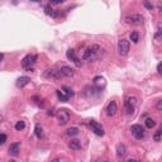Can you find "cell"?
Masks as SVG:
<instances>
[{"instance_id":"cell-1","label":"cell","mask_w":162,"mask_h":162,"mask_svg":"<svg viewBox=\"0 0 162 162\" xmlns=\"http://www.w3.org/2000/svg\"><path fill=\"white\" fill-rule=\"evenodd\" d=\"M103 49L99 47V46H92L90 48H86L82 53V60L85 61H94L96 57H99L100 52H101Z\"/></svg>"},{"instance_id":"cell-2","label":"cell","mask_w":162,"mask_h":162,"mask_svg":"<svg viewBox=\"0 0 162 162\" xmlns=\"http://www.w3.org/2000/svg\"><path fill=\"white\" fill-rule=\"evenodd\" d=\"M137 104V98L136 96H128V98L125 99V103H124V108H125V111L127 114H133L134 111V106H136Z\"/></svg>"},{"instance_id":"cell-3","label":"cell","mask_w":162,"mask_h":162,"mask_svg":"<svg viewBox=\"0 0 162 162\" xmlns=\"http://www.w3.org/2000/svg\"><path fill=\"white\" fill-rule=\"evenodd\" d=\"M36 61H37V56H34V55H27L22 60V66L24 67L25 70H30L33 65L36 63Z\"/></svg>"},{"instance_id":"cell-4","label":"cell","mask_w":162,"mask_h":162,"mask_svg":"<svg viewBox=\"0 0 162 162\" xmlns=\"http://www.w3.org/2000/svg\"><path fill=\"white\" fill-rule=\"evenodd\" d=\"M56 117H57V119H58V123L61 125H65L68 120H70V113H68V110H66V109L58 110L57 114H56Z\"/></svg>"},{"instance_id":"cell-5","label":"cell","mask_w":162,"mask_h":162,"mask_svg":"<svg viewBox=\"0 0 162 162\" xmlns=\"http://www.w3.org/2000/svg\"><path fill=\"white\" fill-rule=\"evenodd\" d=\"M125 22L128 24H142L144 22V17L141 14H132V15H127Z\"/></svg>"},{"instance_id":"cell-6","label":"cell","mask_w":162,"mask_h":162,"mask_svg":"<svg viewBox=\"0 0 162 162\" xmlns=\"http://www.w3.org/2000/svg\"><path fill=\"white\" fill-rule=\"evenodd\" d=\"M129 47H130L129 41L120 39L118 42V52H119V55L127 56V55H128V52H129Z\"/></svg>"},{"instance_id":"cell-7","label":"cell","mask_w":162,"mask_h":162,"mask_svg":"<svg viewBox=\"0 0 162 162\" xmlns=\"http://www.w3.org/2000/svg\"><path fill=\"white\" fill-rule=\"evenodd\" d=\"M130 132H132V134L137 138V139L144 138V129L142 128L139 124H134V125L130 127Z\"/></svg>"},{"instance_id":"cell-8","label":"cell","mask_w":162,"mask_h":162,"mask_svg":"<svg viewBox=\"0 0 162 162\" xmlns=\"http://www.w3.org/2000/svg\"><path fill=\"white\" fill-rule=\"evenodd\" d=\"M43 77L46 79H49V80H58L62 77V74L60 71H56V70H46L43 72Z\"/></svg>"},{"instance_id":"cell-9","label":"cell","mask_w":162,"mask_h":162,"mask_svg":"<svg viewBox=\"0 0 162 162\" xmlns=\"http://www.w3.org/2000/svg\"><path fill=\"white\" fill-rule=\"evenodd\" d=\"M90 127H91V129H92V132H94L96 136H104V128L101 127V124H99L98 122H95V120H91L90 122Z\"/></svg>"},{"instance_id":"cell-10","label":"cell","mask_w":162,"mask_h":162,"mask_svg":"<svg viewBox=\"0 0 162 162\" xmlns=\"http://www.w3.org/2000/svg\"><path fill=\"white\" fill-rule=\"evenodd\" d=\"M66 56H67V58L70 60V61H72V62H74L77 67L81 66V62H80V60L77 58V57H76V53H75L74 49H68L67 53H66Z\"/></svg>"},{"instance_id":"cell-11","label":"cell","mask_w":162,"mask_h":162,"mask_svg":"<svg viewBox=\"0 0 162 162\" xmlns=\"http://www.w3.org/2000/svg\"><path fill=\"white\" fill-rule=\"evenodd\" d=\"M117 110H118V106H117V103L115 101H110L106 106V115L109 117H113V115L117 114Z\"/></svg>"},{"instance_id":"cell-12","label":"cell","mask_w":162,"mask_h":162,"mask_svg":"<svg viewBox=\"0 0 162 162\" xmlns=\"http://www.w3.org/2000/svg\"><path fill=\"white\" fill-rule=\"evenodd\" d=\"M60 72L62 74V76H66V77H71V76L75 75V70L71 67H68V66H62Z\"/></svg>"},{"instance_id":"cell-13","label":"cell","mask_w":162,"mask_h":162,"mask_svg":"<svg viewBox=\"0 0 162 162\" xmlns=\"http://www.w3.org/2000/svg\"><path fill=\"white\" fill-rule=\"evenodd\" d=\"M19 149H20V143H19V142H17V143L10 144V147H9V149H8V152H9V155H11V156H17L18 152H19Z\"/></svg>"},{"instance_id":"cell-14","label":"cell","mask_w":162,"mask_h":162,"mask_svg":"<svg viewBox=\"0 0 162 162\" xmlns=\"http://www.w3.org/2000/svg\"><path fill=\"white\" fill-rule=\"evenodd\" d=\"M29 81H30V79L28 77V76H20V77L17 80V86L18 87H24L25 85L29 84Z\"/></svg>"},{"instance_id":"cell-15","label":"cell","mask_w":162,"mask_h":162,"mask_svg":"<svg viewBox=\"0 0 162 162\" xmlns=\"http://www.w3.org/2000/svg\"><path fill=\"white\" fill-rule=\"evenodd\" d=\"M94 85L96 86L98 90H100L103 86H105V79L101 77V76H96V77L94 79Z\"/></svg>"},{"instance_id":"cell-16","label":"cell","mask_w":162,"mask_h":162,"mask_svg":"<svg viewBox=\"0 0 162 162\" xmlns=\"http://www.w3.org/2000/svg\"><path fill=\"white\" fill-rule=\"evenodd\" d=\"M68 147L71 149H75V151H77V149H81V141L79 139H71L68 142Z\"/></svg>"},{"instance_id":"cell-17","label":"cell","mask_w":162,"mask_h":162,"mask_svg":"<svg viewBox=\"0 0 162 162\" xmlns=\"http://www.w3.org/2000/svg\"><path fill=\"white\" fill-rule=\"evenodd\" d=\"M44 11H46V14L49 15V17H52V18H57V17H58V13H57L56 10H53L49 5L44 8Z\"/></svg>"},{"instance_id":"cell-18","label":"cell","mask_w":162,"mask_h":162,"mask_svg":"<svg viewBox=\"0 0 162 162\" xmlns=\"http://www.w3.org/2000/svg\"><path fill=\"white\" fill-rule=\"evenodd\" d=\"M56 92H57V98H58V99L61 100V101H67V100L70 99V98H68V96H67L66 94H65V92H63L62 90H57Z\"/></svg>"},{"instance_id":"cell-19","label":"cell","mask_w":162,"mask_h":162,"mask_svg":"<svg viewBox=\"0 0 162 162\" xmlns=\"http://www.w3.org/2000/svg\"><path fill=\"white\" fill-rule=\"evenodd\" d=\"M79 134V129L75 128V127H72V128H68L67 129V136L68 137H76Z\"/></svg>"},{"instance_id":"cell-20","label":"cell","mask_w":162,"mask_h":162,"mask_svg":"<svg viewBox=\"0 0 162 162\" xmlns=\"http://www.w3.org/2000/svg\"><path fill=\"white\" fill-rule=\"evenodd\" d=\"M62 91L65 92V94H66L68 98H72V96L75 95V92H74V90H72L71 87H68V86H63L62 87Z\"/></svg>"},{"instance_id":"cell-21","label":"cell","mask_w":162,"mask_h":162,"mask_svg":"<svg viewBox=\"0 0 162 162\" xmlns=\"http://www.w3.org/2000/svg\"><path fill=\"white\" fill-rule=\"evenodd\" d=\"M117 152H118V156H124L127 149H125V146L124 144H119L117 147Z\"/></svg>"},{"instance_id":"cell-22","label":"cell","mask_w":162,"mask_h":162,"mask_svg":"<svg viewBox=\"0 0 162 162\" xmlns=\"http://www.w3.org/2000/svg\"><path fill=\"white\" fill-rule=\"evenodd\" d=\"M144 123H146V127H147V128H149V129L153 128V127L156 125V122L153 120V119H151V118L146 119V122H144Z\"/></svg>"},{"instance_id":"cell-23","label":"cell","mask_w":162,"mask_h":162,"mask_svg":"<svg viewBox=\"0 0 162 162\" xmlns=\"http://www.w3.org/2000/svg\"><path fill=\"white\" fill-rule=\"evenodd\" d=\"M130 41H132L133 43H137V42L139 41V34L137 32H132L130 33Z\"/></svg>"},{"instance_id":"cell-24","label":"cell","mask_w":162,"mask_h":162,"mask_svg":"<svg viewBox=\"0 0 162 162\" xmlns=\"http://www.w3.org/2000/svg\"><path fill=\"white\" fill-rule=\"evenodd\" d=\"M25 128V123L23 122V120H19V122H17V124H15V129L17 130H23Z\"/></svg>"},{"instance_id":"cell-25","label":"cell","mask_w":162,"mask_h":162,"mask_svg":"<svg viewBox=\"0 0 162 162\" xmlns=\"http://www.w3.org/2000/svg\"><path fill=\"white\" fill-rule=\"evenodd\" d=\"M155 39L156 41H162V29H158L155 33Z\"/></svg>"},{"instance_id":"cell-26","label":"cell","mask_w":162,"mask_h":162,"mask_svg":"<svg viewBox=\"0 0 162 162\" xmlns=\"http://www.w3.org/2000/svg\"><path fill=\"white\" fill-rule=\"evenodd\" d=\"M34 132H36V136L38 137V138H41L42 137V128H41V127L39 125H36V129H34Z\"/></svg>"},{"instance_id":"cell-27","label":"cell","mask_w":162,"mask_h":162,"mask_svg":"<svg viewBox=\"0 0 162 162\" xmlns=\"http://www.w3.org/2000/svg\"><path fill=\"white\" fill-rule=\"evenodd\" d=\"M161 136H162V127L156 132V134H155V137H153V138H155V141H160L161 139Z\"/></svg>"},{"instance_id":"cell-28","label":"cell","mask_w":162,"mask_h":162,"mask_svg":"<svg viewBox=\"0 0 162 162\" xmlns=\"http://www.w3.org/2000/svg\"><path fill=\"white\" fill-rule=\"evenodd\" d=\"M156 108H157V109H158L160 111H162V100H160V101H157Z\"/></svg>"},{"instance_id":"cell-29","label":"cell","mask_w":162,"mask_h":162,"mask_svg":"<svg viewBox=\"0 0 162 162\" xmlns=\"http://www.w3.org/2000/svg\"><path fill=\"white\" fill-rule=\"evenodd\" d=\"M6 142V136L4 133H1V142H0V144H4Z\"/></svg>"},{"instance_id":"cell-30","label":"cell","mask_w":162,"mask_h":162,"mask_svg":"<svg viewBox=\"0 0 162 162\" xmlns=\"http://www.w3.org/2000/svg\"><path fill=\"white\" fill-rule=\"evenodd\" d=\"M157 71H158L160 75H162V62L158 65V67H157Z\"/></svg>"},{"instance_id":"cell-31","label":"cell","mask_w":162,"mask_h":162,"mask_svg":"<svg viewBox=\"0 0 162 162\" xmlns=\"http://www.w3.org/2000/svg\"><path fill=\"white\" fill-rule=\"evenodd\" d=\"M144 5L147 6L148 9H152V5H151V4H149V3H144Z\"/></svg>"},{"instance_id":"cell-32","label":"cell","mask_w":162,"mask_h":162,"mask_svg":"<svg viewBox=\"0 0 162 162\" xmlns=\"http://www.w3.org/2000/svg\"><path fill=\"white\" fill-rule=\"evenodd\" d=\"M127 162H139V161H138V160H134V158H129Z\"/></svg>"},{"instance_id":"cell-33","label":"cell","mask_w":162,"mask_h":162,"mask_svg":"<svg viewBox=\"0 0 162 162\" xmlns=\"http://www.w3.org/2000/svg\"><path fill=\"white\" fill-rule=\"evenodd\" d=\"M51 162H62V161L58 160V158H56V160H53V161H51Z\"/></svg>"},{"instance_id":"cell-34","label":"cell","mask_w":162,"mask_h":162,"mask_svg":"<svg viewBox=\"0 0 162 162\" xmlns=\"http://www.w3.org/2000/svg\"><path fill=\"white\" fill-rule=\"evenodd\" d=\"M8 162H19V161H15V160H10V161H8Z\"/></svg>"},{"instance_id":"cell-35","label":"cell","mask_w":162,"mask_h":162,"mask_svg":"<svg viewBox=\"0 0 162 162\" xmlns=\"http://www.w3.org/2000/svg\"><path fill=\"white\" fill-rule=\"evenodd\" d=\"M104 162H108V161H104Z\"/></svg>"}]
</instances>
